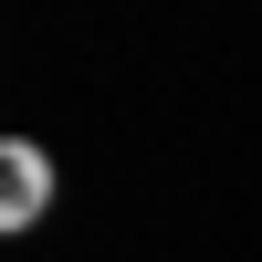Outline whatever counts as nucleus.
I'll return each instance as SVG.
<instances>
[{"mask_svg":"<svg viewBox=\"0 0 262 262\" xmlns=\"http://www.w3.org/2000/svg\"><path fill=\"white\" fill-rule=\"evenodd\" d=\"M42 210H53V158L32 137H11L0 147V231H32Z\"/></svg>","mask_w":262,"mask_h":262,"instance_id":"nucleus-1","label":"nucleus"}]
</instances>
